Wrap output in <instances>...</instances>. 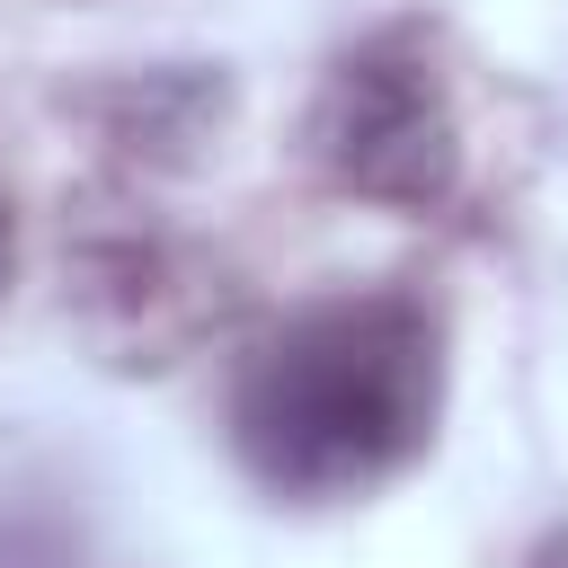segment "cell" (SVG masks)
<instances>
[{"mask_svg": "<svg viewBox=\"0 0 568 568\" xmlns=\"http://www.w3.org/2000/svg\"><path fill=\"white\" fill-rule=\"evenodd\" d=\"M444 417V320L399 284H355L284 311L231 373L222 426L240 470L293 506L390 488Z\"/></svg>", "mask_w": 568, "mask_h": 568, "instance_id": "cell-1", "label": "cell"}, {"mask_svg": "<svg viewBox=\"0 0 568 568\" xmlns=\"http://www.w3.org/2000/svg\"><path fill=\"white\" fill-rule=\"evenodd\" d=\"M302 142L328 186L399 204V213H435L462 186V106L435 62V36L399 18L346 44L302 115Z\"/></svg>", "mask_w": 568, "mask_h": 568, "instance_id": "cell-2", "label": "cell"}, {"mask_svg": "<svg viewBox=\"0 0 568 568\" xmlns=\"http://www.w3.org/2000/svg\"><path fill=\"white\" fill-rule=\"evenodd\" d=\"M9 275H18V231H9V204H0V293H9Z\"/></svg>", "mask_w": 568, "mask_h": 568, "instance_id": "cell-3", "label": "cell"}, {"mask_svg": "<svg viewBox=\"0 0 568 568\" xmlns=\"http://www.w3.org/2000/svg\"><path fill=\"white\" fill-rule=\"evenodd\" d=\"M541 568H568V550H550V559H541Z\"/></svg>", "mask_w": 568, "mask_h": 568, "instance_id": "cell-4", "label": "cell"}]
</instances>
